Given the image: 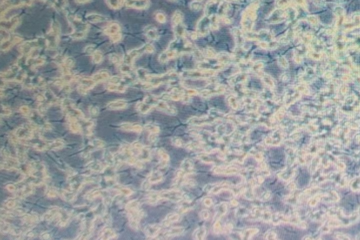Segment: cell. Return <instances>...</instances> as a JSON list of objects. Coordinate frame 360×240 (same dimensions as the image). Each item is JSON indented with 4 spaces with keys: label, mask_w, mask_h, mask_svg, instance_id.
Wrapping results in <instances>:
<instances>
[{
    "label": "cell",
    "mask_w": 360,
    "mask_h": 240,
    "mask_svg": "<svg viewBox=\"0 0 360 240\" xmlns=\"http://www.w3.org/2000/svg\"><path fill=\"white\" fill-rule=\"evenodd\" d=\"M26 72L23 70L19 65H14L9 69L1 73V77L3 81H14L18 82H24L27 78Z\"/></svg>",
    "instance_id": "1"
},
{
    "label": "cell",
    "mask_w": 360,
    "mask_h": 240,
    "mask_svg": "<svg viewBox=\"0 0 360 240\" xmlns=\"http://www.w3.org/2000/svg\"><path fill=\"white\" fill-rule=\"evenodd\" d=\"M126 209L128 211L129 226L134 230H137L139 224L140 211L139 210V202L137 200H132L127 204Z\"/></svg>",
    "instance_id": "2"
},
{
    "label": "cell",
    "mask_w": 360,
    "mask_h": 240,
    "mask_svg": "<svg viewBox=\"0 0 360 240\" xmlns=\"http://www.w3.org/2000/svg\"><path fill=\"white\" fill-rule=\"evenodd\" d=\"M46 46V41L45 37L38 38L37 40H29L24 41L19 47V51L24 56H28L31 53L36 51L37 49Z\"/></svg>",
    "instance_id": "3"
},
{
    "label": "cell",
    "mask_w": 360,
    "mask_h": 240,
    "mask_svg": "<svg viewBox=\"0 0 360 240\" xmlns=\"http://www.w3.org/2000/svg\"><path fill=\"white\" fill-rule=\"evenodd\" d=\"M60 39V27L58 23H54L52 25L51 29L45 37L46 46L50 49H54L57 46Z\"/></svg>",
    "instance_id": "4"
},
{
    "label": "cell",
    "mask_w": 360,
    "mask_h": 240,
    "mask_svg": "<svg viewBox=\"0 0 360 240\" xmlns=\"http://www.w3.org/2000/svg\"><path fill=\"white\" fill-rule=\"evenodd\" d=\"M35 129H36V124L34 123L29 125H23L19 127L16 130L14 136L19 140L28 141L33 138Z\"/></svg>",
    "instance_id": "5"
},
{
    "label": "cell",
    "mask_w": 360,
    "mask_h": 240,
    "mask_svg": "<svg viewBox=\"0 0 360 240\" xmlns=\"http://www.w3.org/2000/svg\"><path fill=\"white\" fill-rule=\"evenodd\" d=\"M70 20H71L72 25L73 29H74V31L70 35V37L73 39H82V38L85 37L88 26L85 23L79 21L78 20L72 19Z\"/></svg>",
    "instance_id": "6"
},
{
    "label": "cell",
    "mask_w": 360,
    "mask_h": 240,
    "mask_svg": "<svg viewBox=\"0 0 360 240\" xmlns=\"http://www.w3.org/2000/svg\"><path fill=\"white\" fill-rule=\"evenodd\" d=\"M150 51V46L148 45L144 46L143 47H141V48H138L132 50V51H129L127 53V55L124 57V58L123 59V63L132 66V63H133L134 58H137L139 56L142 54L144 52Z\"/></svg>",
    "instance_id": "7"
},
{
    "label": "cell",
    "mask_w": 360,
    "mask_h": 240,
    "mask_svg": "<svg viewBox=\"0 0 360 240\" xmlns=\"http://www.w3.org/2000/svg\"><path fill=\"white\" fill-rule=\"evenodd\" d=\"M78 82L79 84L78 87V91L79 93L85 94L88 91L92 88L96 83L89 77H79Z\"/></svg>",
    "instance_id": "8"
},
{
    "label": "cell",
    "mask_w": 360,
    "mask_h": 240,
    "mask_svg": "<svg viewBox=\"0 0 360 240\" xmlns=\"http://www.w3.org/2000/svg\"><path fill=\"white\" fill-rule=\"evenodd\" d=\"M23 41V37H20L19 35H13L9 40L1 41V50L2 51H7L9 50L14 44H18Z\"/></svg>",
    "instance_id": "9"
},
{
    "label": "cell",
    "mask_w": 360,
    "mask_h": 240,
    "mask_svg": "<svg viewBox=\"0 0 360 240\" xmlns=\"http://www.w3.org/2000/svg\"><path fill=\"white\" fill-rule=\"evenodd\" d=\"M67 118L69 124V128L73 133H78L82 131V125L79 123L78 118L69 115H67Z\"/></svg>",
    "instance_id": "10"
},
{
    "label": "cell",
    "mask_w": 360,
    "mask_h": 240,
    "mask_svg": "<svg viewBox=\"0 0 360 240\" xmlns=\"http://www.w3.org/2000/svg\"><path fill=\"white\" fill-rule=\"evenodd\" d=\"M127 107H128V102L122 99L111 101L107 105V108L108 109H113V110L125 109Z\"/></svg>",
    "instance_id": "11"
},
{
    "label": "cell",
    "mask_w": 360,
    "mask_h": 240,
    "mask_svg": "<svg viewBox=\"0 0 360 240\" xmlns=\"http://www.w3.org/2000/svg\"><path fill=\"white\" fill-rule=\"evenodd\" d=\"M91 77L97 84V83H99V82H104V81H105V80L108 79L109 78H110V75H109V73L107 72V71L102 70V71H99V72H96L95 74H94V75L91 76Z\"/></svg>",
    "instance_id": "12"
},
{
    "label": "cell",
    "mask_w": 360,
    "mask_h": 240,
    "mask_svg": "<svg viewBox=\"0 0 360 240\" xmlns=\"http://www.w3.org/2000/svg\"><path fill=\"white\" fill-rule=\"evenodd\" d=\"M116 237V234L114 231L109 227H106L103 229L100 234L99 239H111Z\"/></svg>",
    "instance_id": "13"
},
{
    "label": "cell",
    "mask_w": 360,
    "mask_h": 240,
    "mask_svg": "<svg viewBox=\"0 0 360 240\" xmlns=\"http://www.w3.org/2000/svg\"><path fill=\"white\" fill-rule=\"evenodd\" d=\"M120 127L121 129L124 130V131L135 132H140L141 131V126L140 125L132 123H123L121 124Z\"/></svg>",
    "instance_id": "14"
},
{
    "label": "cell",
    "mask_w": 360,
    "mask_h": 240,
    "mask_svg": "<svg viewBox=\"0 0 360 240\" xmlns=\"http://www.w3.org/2000/svg\"><path fill=\"white\" fill-rule=\"evenodd\" d=\"M127 87L123 84H117L109 83L107 85V89L110 91H116V92L123 93L126 91Z\"/></svg>",
    "instance_id": "15"
},
{
    "label": "cell",
    "mask_w": 360,
    "mask_h": 240,
    "mask_svg": "<svg viewBox=\"0 0 360 240\" xmlns=\"http://www.w3.org/2000/svg\"><path fill=\"white\" fill-rule=\"evenodd\" d=\"M60 210L58 208H53L52 209H50L49 211H47L45 216H44V218H45V220L46 221H52V220H55L56 218L57 217V216L58 214V213H59Z\"/></svg>",
    "instance_id": "16"
},
{
    "label": "cell",
    "mask_w": 360,
    "mask_h": 240,
    "mask_svg": "<svg viewBox=\"0 0 360 240\" xmlns=\"http://www.w3.org/2000/svg\"><path fill=\"white\" fill-rule=\"evenodd\" d=\"M120 28L119 25L116 24V23H114V24H111L108 27H107V28L104 29V32L106 35H109V36L111 37V35H113L117 33V32H120Z\"/></svg>",
    "instance_id": "17"
},
{
    "label": "cell",
    "mask_w": 360,
    "mask_h": 240,
    "mask_svg": "<svg viewBox=\"0 0 360 240\" xmlns=\"http://www.w3.org/2000/svg\"><path fill=\"white\" fill-rule=\"evenodd\" d=\"M45 96L46 98V103H50V104H55V103H57L58 101L57 98L55 96V95L51 91H46L45 93Z\"/></svg>",
    "instance_id": "18"
},
{
    "label": "cell",
    "mask_w": 360,
    "mask_h": 240,
    "mask_svg": "<svg viewBox=\"0 0 360 240\" xmlns=\"http://www.w3.org/2000/svg\"><path fill=\"white\" fill-rule=\"evenodd\" d=\"M23 221L26 225H32L38 221V218L35 215L25 214L23 217Z\"/></svg>",
    "instance_id": "19"
},
{
    "label": "cell",
    "mask_w": 360,
    "mask_h": 240,
    "mask_svg": "<svg viewBox=\"0 0 360 240\" xmlns=\"http://www.w3.org/2000/svg\"><path fill=\"white\" fill-rule=\"evenodd\" d=\"M63 146L64 143L61 140H56L51 142V143H49L47 145L46 147H49V148H51V149L53 150H58L63 147Z\"/></svg>",
    "instance_id": "20"
},
{
    "label": "cell",
    "mask_w": 360,
    "mask_h": 240,
    "mask_svg": "<svg viewBox=\"0 0 360 240\" xmlns=\"http://www.w3.org/2000/svg\"><path fill=\"white\" fill-rule=\"evenodd\" d=\"M75 65V61L74 59L71 57H66L65 58V60L63 61V63H62L60 67H68V68H71L74 66Z\"/></svg>",
    "instance_id": "21"
},
{
    "label": "cell",
    "mask_w": 360,
    "mask_h": 240,
    "mask_svg": "<svg viewBox=\"0 0 360 240\" xmlns=\"http://www.w3.org/2000/svg\"><path fill=\"white\" fill-rule=\"evenodd\" d=\"M87 19L91 23H98L105 20V18L101 15L98 14H91L87 16Z\"/></svg>",
    "instance_id": "22"
},
{
    "label": "cell",
    "mask_w": 360,
    "mask_h": 240,
    "mask_svg": "<svg viewBox=\"0 0 360 240\" xmlns=\"http://www.w3.org/2000/svg\"><path fill=\"white\" fill-rule=\"evenodd\" d=\"M92 61L94 63L99 64L103 61V55L102 53L99 51H95L92 55Z\"/></svg>",
    "instance_id": "23"
},
{
    "label": "cell",
    "mask_w": 360,
    "mask_h": 240,
    "mask_svg": "<svg viewBox=\"0 0 360 240\" xmlns=\"http://www.w3.org/2000/svg\"><path fill=\"white\" fill-rule=\"evenodd\" d=\"M109 59H110V61L112 62V63H113L115 64L120 65L121 63L123 62V60H122V58H120V56L116 54V53L111 54L110 56H109Z\"/></svg>",
    "instance_id": "24"
},
{
    "label": "cell",
    "mask_w": 360,
    "mask_h": 240,
    "mask_svg": "<svg viewBox=\"0 0 360 240\" xmlns=\"http://www.w3.org/2000/svg\"><path fill=\"white\" fill-rule=\"evenodd\" d=\"M4 204L5 206L7 207V209H13L16 206V201L15 199H14V198H9V199H8L5 201Z\"/></svg>",
    "instance_id": "25"
},
{
    "label": "cell",
    "mask_w": 360,
    "mask_h": 240,
    "mask_svg": "<svg viewBox=\"0 0 360 240\" xmlns=\"http://www.w3.org/2000/svg\"><path fill=\"white\" fill-rule=\"evenodd\" d=\"M20 111L23 115H25V116L30 117V115L32 114V110L30 109V108L27 105H23V106L20 107Z\"/></svg>",
    "instance_id": "26"
},
{
    "label": "cell",
    "mask_w": 360,
    "mask_h": 240,
    "mask_svg": "<svg viewBox=\"0 0 360 240\" xmlns=\"http://www.w3.org/2000/svg\"><path fill=\"white\" fill-rule=\"evenodd\" d=\"M62 195H63V197L66 201H70L74 200V195H73V193H72L70 191H64L63 192Z\"/></svg>",
    "instance_id": "27"
},
{
    "label": "cell",
    "mask_w": 360,
    "mask_h": 240,
    "mask_svg": "<svg viewBox=\"0 0 360 240\" xmlns=\"http://www.w3.org/2000/svg\"><path fill=\"white\" fill-rule=\"evenodd\" d=\"M32 191V186H25L24 188L22 189V190L20 192V196H26V195H30Z\"/></svg>",
    "instance_id": "28"
},
{
    "label": "cell",
    "mask_w": 360,
    "mask_h": 240,
    "mask_svg": "<svg viewBox=\"0 0 360 240\" xmlns=\"http://www.w3.org/2000/svg\"><path fill=\"white\" fill-rule=\"evenodd\" d=\"M90 169L94 171H101L102 169V165L99 162H92L90 166Z\"/></svg>",
    "instance_id": "29"
},
{
    "label": "cell",
    "mask_w": 360,
    "mask_h": 240,
    "mask_svg": "<svg viewBox=\"0 0 360 240\" xmlns=\"http://www.w3.org/2000/svg\"><path fill=\"white\" fill-rule=\"evenodd\" d=\"M101 195H102V192H101V190L96 189V190L90 192V193L88 195L87 197H88V199L89 200H93V199H95V198L98 197L99 196H101Z\"/></svg>",
    "instance_id": "30"
},
{
    "label": "cell",
    "mask_w": 360,
    "mask_h": 240,
    "mask_svg": "<svg viewBox=\"0 0 360 240\" xmlns=\"http://www.w3.org/2000/svg\"><path fill=\"white\" fill-rule=\"evenodd\" d=\"M137 108L139 111L141 112V113H145V112L148 110L149 107L146 104H144V103H138L137 105Z\"/></svg>",
    "instance_id": "31"
},
{
    "label": "cell",
    "mask_w": 360,
    "mask_h": 240,
    "mask_svg": "<svg viewBox=\"0 0 360 240\" xmlns=\"http://www.w3.org/2000/svg\"><path fill=\"white\" fill-rule=\"evenodd\" d=\"M110 38H111V40L113 41V43H116V42H117V41H120V40L122 39V35H121L120 32H117V33H116V34H115L113 35H111Z\"/></svg>",
    "instance_id": "32"
},
{
    "label": "cell",
    "mask_w": 360,
    "mask_h": 240,
    "mask_svg": "<svg viewBox=\"0 0 360 240\" xmlns=\"http://www.w3.org/2000/svg\"><path fill=\"white\" fill-rule=\"evenodd\" d=\"M106 162H107L108 164H110V165H113L115 163V159L113 158V156L111 152H108L107 154H106Z\"/></svg>",
    "instance_id": "33"
},
{
    "label": "cell",
    "mask_w": 360,
    "mask_h": 240,
    "mask_svg": "<svg viewBox=\"0 0 360 240\" xmlns=\"http://www.w3.org/2000/svg\"><path fill=\"white\" fill-rule=\"evenodd\" d=\"M92 146L95 147H103L105 146V143L103 141L101 140H99V139H96V140H94L92 141Z\"/></svg>",
    "instance_id": "34"
},
{
    "label": "cell",
    "mask_w": 360,
    "mask_h": 240,
    "mask_svg": "<svg viewBox=\"0 0 360 240\" xmlns=\"http://www.w3.org/2000/svg\"><path fill=\"white\" fill-rule=\"evenodd\" d=\"M90 113L94 117L97 116L99 113V109L98 107L91 106V108H90Z\"/></svg>",
    "instance_id": "35"
},
{
    "label": "cell",
    "mask_w": 360,
    "mask_h": 240,
    "mask_svg": "<svg viewBox=\"0 0 360 240\" xmlns=\"http://www.w3.org/2000/svg\"><path fill=\"white\" fill-rule=\"evenodd\" d=\"M95 51H96L95 48H94V46L93 45L87 46L85 49V53H87L88 55H92L93 53L95 52Z\"/></svg>",
    "instance_id": "36"
},
{
    "label": "cell",
    "mask_w": 360,
    "mask_h": 240,
    "mask_svg": "<svg viewBox=\"0 0 360 240\" xmlns=\"http://www.w3.org/2000/svg\"><path fill=\"white\" fill-rule=\"evenodd\" d=\"M120 192L123 195H125V196H129V195H131L132 194V191L131 190V189H129V188H120Z\"/></svg>",
    "instance_id": "37"
},
{
    "label": "cell",
    "mask_w": 360,
    "mask_h": 240,
    "mask_svg": "<svg viewBox=\"0 0 360 240\" xmlns=\"http://www.w3.org/2000/svg\"><path fill=\"white\" fill-rule=\"evenodd\" d=\"M108 2L113 8H118L120 6V2L119 0H108Z\"/></svg>",
    "instance_id": "38"
},
{
    "label": "cell",
    "mask_w": 360,
    "mask_h": 240,
    "mask_svg": "<svg viewBox=\"0 0 360 240\" xmlns=\"http://www.w3.org/2000/svg\"><path fill=\"white\" fill-rule=\"evenodd\" d=\"M2 115H4V116H8V115H10L11 114V110L7 108V107H5L4 105H2Z\"/></svg>",
    "instance_id": "39"
},
{
    "label": "cell",
    "mask_w": 360,
    "mask_h": 240,
    "mask_svg": "<svg viewBox=\"0 0 360 240\" xmlns=\"http://www.w3.org/2000/svg\"><path fill=\"white\" fill-rule=\"evenodd\" d=\"M46 195L48 196L49 197H56L57 196V191L54 190V189H48L46 190Z\"/></svg>",
    "instance_id": "40"
},
{
    "label": "cell",
    "mask_w": 360,
    "mask_h": 240,
    "mask_svg": "<svg viewBox=\"0 0 360 240\" xmlns=\"http://www.w3.org/2000/svg\"><path fill=\"white\" fill-rule=\"evenodd\" d=\"M6 189H7L8 191L13 192H15L16 190V187L13 184H8L7 186H6Z\"/></svg>",
    "instance_id": "41"
},
{
    "label": "cell",
    "mask_w": 360,
    "mask_h": 240,
    "mask_svg": "<svg viewBox=\"0 0 360 240\" xmlns=\"http://www.w3.org/2000/svg\"><path fill=\"white\" fill-rule=\"evenodd\" d=\"M41 238L43 239H49L51 238V235L49 232H45L41 235Z\"/></svg>",
    "instance_id": "42"
},
{
    "label": "cell",
    "mask_w": 360,
    "mask_h": 240,
    "mask_svg": "<svg viewBox=\"0 0 360 240\" xmlns=\"http://www.w3.org/2000/svg\"><path fill=\"white\" fill-rule=\"evenodd\" d=\"M78 2H85V1H87V0H77Z\"/></svg>",
    "instance_id": "43"
}]
</instances>
